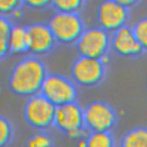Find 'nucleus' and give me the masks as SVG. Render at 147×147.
Returning <instances> with one entry per match:
<instances>
[{
    "instance_id": "f257e3e1",
    "label": "nucleus",
    "mask_w": 147,
    "mask_h": 147,
    "mask_svg": "<svg viewBox=\"0 0 147 147\" xmlns=\"http://www.w3.org/2000/svg\"><path fill=\"white\" fill-rule=\"evenodd\" d=\"M47 76V69L42 60L34 56L27 57L18 62L12 69L10 88L16 94L31 97L40 94Z\"/></svg>"
},
{
    "instance_id": "f03ea898",
    "label": "nucleus",
    "mask_w": 147,
    "mask_h": 147,
    "mask_svg": "<svg viewBox=\"0 0 147 147\" xmlns=\"http://www.w3.org/2000/svg\"><path fill=\"white\" fill-rule=\"evenodd\" d=\"M54 125L72 138L88 135L84 121V109L77 103L71 102L56 107Z\"/></svg>"
},
{
    "instance_id": "7ed1b4c3",
    "label": "nucleus",
    "mask_w": 147,
    "mask_h": 147,
    "mask_svg": "<svg viewBox=\"0 0 147 147\" xmlns=\"http://www.w3.org/2000/svg\"><path fill=\"white\" fill-rule=\"evenodd\" d=\"M57 42L76 43L85 30V25L79 13L56 11L48 24Z\"/></svg>"
},
{
    "instance_id": "20e7f679",
    "label": "nucleus",
    "mask_w": 147,
    "mask_h": 147,
    "mask_svg": "<svg viewBox=\"0 0 147 147\" xmlns=\"http://www.w3.org/2000/svg\"><path fill=\"white\" fill-rule=\"evenodd\" d=\"M76 44L81 56L105 61L111 48V35L100 26L88 28Z\"/></svg>"
},
{
    "instance_id": "39448f33",
    "label": "nucleus",
    "mask_w": 147,
    "mask_h": 147,
    "mask_svg": "<svg viewBox=\"0 0 147 147\" xmlns=\"http://www.w3.org/2000/svg\"><path fill=\"white\" fill-rule=\"evenodd\" d=\"M40 94L57 107L75 102L77 88L69 79L56 74H50L45 78Z\"/></svg>"
},
{
    "instance_id": "423d86ee",
    "label": "nucleus",
    "mask_w": 147,
    "mask_h": 147,
    "mask_svg": "<svg viewBox=\"0 0 147 147\" xmlns=\"http://www.w3.org/2000/svg\"><path fill=\"white\" fill-rule=\"evenodd\" d=\"M106 75V61L79 56L71 67V76L76 83L82 87H94L100 84Z\"/></svg>"
},
{
    "instance_id": "0eeeda50",
    "label": "nucleus",
    "mask_w": 147,
    "mask_h": 147,
    "mask_svg": "<svg viewBox=\"0 0 147 147\" xmlns=\"http://www.w3.org/2000/svg\"><path fill=\"white\" fill-rule=\"evenodd\" d=\"M56 107L41 94L29 98L24 107V115L28 123L40 130H45L54 125Z\"/></svg>"
},
{
    "instance_id": "6e6552de",
    "label": "nucleus",
    "mask_w": 147,
    "mask_h": 147,
    "mask_svg": "<svg viewBox=\"0 0 147 147\" xmlns=\"http://www.w3.org/2000/svg\"><path fill=\"white\" fill-rule=\"evenodd\" d=\"M116 119L114 110L102 101L92 102L84 109L85 126L89 132L110 131Z\"/></svg>"
},
{
    "instance_id": "1a4fd4ad",
    "label": "nucleus",
    "mask_w": 147,
    "mask_h": 147,
    "mask_svg": "<svg viewBox=\"0 0 147 147\" xmlns=\"http://www.w3.org/2000/svg\"><path fill=\"white\" fill-rule=\"evenodd\" d=\"M97 18L100 28L113 33L127 25L129 9L119 1H104L98 7Z\"/></svg>"
},
{
    "instance_id": "9d476101",
    "label": "nucleus",
    "mask_w": 147,
    "mask_h": 147,
    "mask_svg": "<svg viewBox=\"0 0 147 147\" xmlns=\"http://www.w3.org/2000/svg\"><path fill=\"white\" fill-rule=\"evenodd\" d=\"M111 48L119 55L125 57L138 56L144 52L132 27L125 25L111 35Z\"/></svg>"
},
{
    "instance_id": "9b49d317",
    "label": "nucleus",
    "mask_w": 147,
    "mask_h": 147,
    "mask_svg": "<svg viewBox=\"0 0 147 147\" xmlns=\"http://www.w3.org/2000/svg\"><path fill=\"white\" fill-rule=\"evenodd\" d=\"M29 51L35 55H43L52 50L57 42L48 24L37 23L27 28Z\"/></svg>"
},
{
    "instance_id": "f8f14e48",
    "label": "nucleus",
    "mask_w": 147,
    "mask_h": 147,
    "mask_svg": "<svg viewBox=\"0 0 147 147\" xmlns=\"http://www.w3.org/2000/svg\"><path fill=\"white\" fill-rule=\"evenodd\" d=\"M9 51L13 54H22L29 51L27 28L19 25H12L9 37Z\"/></svg>"
},
{
    "instance_id": "ddd939ff",
    "label": "nucleus",
    "mask_w": 147,
    "mask_h": 147,
    "mask_svg": "<svg viewBox=\"0 0 147 147\" xmlns=\"http://www.w3.org/2000/svg\"><path fill=\"white\" fill-rule=\"evenodd\" d=\"M120 147H147V127H137L127 131L121 139Z\"/></svg>"
},
{
    "instance_id": "4468645a",
    "label": "nucleus",
    "mask_w": 147,
    "mask_h": 147,
    "mask_svg": "<svg viewBox=\"0 0 147 147\" xmlns=\"http://www.w3.org/2000/svg\"><path fill=\"white\" fill-rule=\"evenodd\" d=\"M85 144L86 147H115V141L111 131L89 132Z\"/></svg>"
},
{
    "instance_id": "2eb2a0df",
    "label": "nucleus",
    "mask_w": 147,
    "mask_h": 147,
    "mask_svg": "<svg viewBox=\"0 0 147 147\" xmlns=\"http://www.w3.org/2000/svg\"><path fill=\"white\" fill-rule=\"evenodd\" d=\"M12 24L5 16L0 15V59L5 57L9 51V37Z\"/></svg>"
},
{
    "instance_id": "dca6fc26",
    "label": "nucleus",
    "mask_w": 147,
    "mask_h": 147,
    "mask_svg": "<svg viewBox=\"0 0 147 147\" xmlns=\"http://www.w3.org/2000/svg\"><path fill=\"white\" fill-rule=\"evenodd\" d=\"M51 5L56 11L64 13H78L83 7L84 2L81 0H56L53 1Z\"/></svg>"
},
{
    "instance_id": "f3484780",
    "label": "nucleus",
    "mask_w": 147,
    "mask_h": 147,
    "mask_svg": "<svg viewBox=\"0 0 147 147\" xmlns=\"http://www.w3.org/2000/svg\"><path fill=\"white\" fill-rule=\"evenodd\" d=\"M132 30L144 51H147V18L137 21L132 26Z\"/></svg>"
},
{
    "instance_id": "a211bd4d",
    "label": "nucleus",
    "mask_w": 147,
    "mask_h": 147,
    "mask_svg": "<svg viewBox=\"0 0 147 147\" xmlns=\"http://www.w3.org/2000/svg\"><path fill=\"white\" fill-rule=\"evenodd\" d=\"M12 138V127L11 123L0 116V147L6 146Z\"/></svg>"
},
{
    "instance_id": "6ab92c4d",
    "label": "nucleus",
    "mask_w": 147,
    "mask_h": 147,
    "mask_svg": "<svg viewBox=\"0 0 147 147\" xmlns=\"http://www.w3.org/2000/svg\"><path fill=\"white\" fill-rule=\"evenodd\" d=\"M52 138L44 133H38L33 136L28 142V147H51Z\"/></svg>"
},
{
    "instance_id": "aec40b11",
    "label": "nucleus",
    "mask_w": 147,
    "mask_h": 147,
    "mask_svg": "<svg viewBox=\"0 0 147 147\" xmlns=\"http://www.w3.org/2000/svg\"><path fill=\"white\" fill-rule=\"evenodd\" d=\"M20 2L17 0H0V15L15 14L19 8Z\"/></svg>"
},
{
    "instance_id": "412c9836",
    "label": "nucleus",
    "mask_w": 147,
    "mask_h": 147,
    "mask_svg": "<svg viewBox=\"0 0 147 147\" xmlns=\"http://www.w3.org/2000/svg\"><path fill=\"white\" fill-rule=\"evenodd\" d=\"M26 4L31 7L42 8V7H46V6L51 5L52 2L48 1V0H30V1H26Z\"/></svg>"
},
{
    "instance_id": "4be33fe9",
    "label": "nucleus",
    "mask_w": 147,
    "mask_h": 147,
    "mask_svg": "<svg viewBox=\"0 0 147 147\" xmlns=\"http://www.w3.org/2000/svg\"><path fill=\"white\" fill-rule=\"evenodd\" d=\"M122 5H124L125 7L130 9L132 5H134L136 4L135 1H132V0H122V1H119Z\"/></svg>"
}]
</instances>
